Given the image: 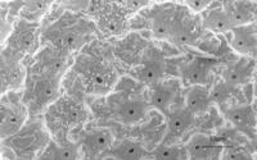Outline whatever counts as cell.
Returning <instances> with one entry per match:
<instances>
[{"mask_svg":"<svg viewBox=\"0 0 257 160\" xmlns=\"http://www.w3.org/2000/svg\"><path fill=\"white\" fill-rule=\"evenodd\" d=\"M166 138L164 142L171 144L184 136L196 123V116L190 113L185 106L170 110L166 114Z\"/></svg>","mask_w":257,"mask_h":160,"instance_id":"17","label":"cell"},{"mask_svg":"<svg viewBox=\"0 0 257 160\" xmlns=\"http://www.w3.org/2000/svg\"><path fill=\"white\" fill-rule=\"evenodd\" d=\"M86 14L94 20L103 38L122 36L130 27V14L118 2H90Z\"/></svg>","mask_w":257,"mask_h":160,"instance_id":"6","label":"cell"},{"mask_svg":"<svg viewBox=\"0 0 257 160\" xmlns=\"http://www.w3.org/2000/svg\"><path fill=\"white\" fill-rule=\"evenodd\" d=\"M121 6H123L125 9H127L128 12H138V10H141L143 9L144 6H151V2H138V0H128V2H118Z\"/></svg>","mask_w":257,"mask_h":160,"instance_id":"33","label":"cell"},{"mask_svg":"<svg viewBox=\"0 0 257 160\" xmlns=\"http://www.w3.org/2000/svg\"><path fill=\"white\" fill-rule=\"evenodd\" d=\"M202 26L199 20L193 17L184 6L179 4L176 10L175 24L169 41L178 46H196L201 40Z\"/></svg>","mask_w":257,"mask_h":160,"instance_id":"11","label":"cell"},{"mask_svg":"<svg viewBox=\"0 0 257 160\" xmlns=\"http://www.w3.org/2000/svg\"><path fill=\"white\" fill-rule=\"evenodd\" d=\"M77 141L81 146L82 154L88 159L103 158V155H107L114 144L111 130L105 127L90 128L88 131H82Z\"/></svg>","mask_w":257,"mask_h":160,"instance_id":"13","label":"cell"},{"mask_svg":"<svg viewBox=\"0 0 257 160\" xmlns=\"http://www.w3.org/2000/svg\"><path fill=\"white\" fill-rule=\"evenodd\" d=\"M41 24H34L22 18H17L12 32L3 46L20 52L26 58H31L41 48Z\"/></svg>","mask_w":257,"mask_h":160,"instance_id":"8","label":"cell"},{"mask_svg":"<svg viewBox=\"0 0 257 160\" xmlns=\"http://www.w3.org/2000/svg\"><path fill=\"white\" fill-rule=\"evenodd\" d=\"M50 132L45 120L40 116H30L17 134L3 141V148L12 152L15 159H38L39 155L50 141Z\"/></svg>","mask_w":257,"mask_h":160,"instance_id":"4","label":"cell"},{"mask_svg":"<svg viewBox=\"0 0 257 160\" xmlns=\"http://www.w3.org/2000/svg\"><path fill=\"white\" fill-rule=\"evenodd\" d=\"M231 27H240L256 22V3L251 2H222Z\"/></svg>","mask_w":257,"mask_h":160,"instance_id":"25","label":"cell"},{"mask_svg":"<svg viewBox=\"0 0 257 160\" xmlns=\"http://www.w3.org/2000/svg\"><path fill=\"white\" fill-rule=\"evenodd\" d=\"M237 88H231V86H229V84H226L220 80L217 84H213V88L210 90L212 102L217 104L221 108V106L228 104Z\"/></svg>","mask_w":257,"mask_h":160,"instance_id":"30","label":"cell"},{"mask_svg":"<svg viewBox=\"0 0 257 160\" xmlns=\"http://www.w3.org/2000/svg\"><path fill=\"white\" fill-rule=\"evenodd\" d=\"M184 146L188 159L193 160L219 159L224 148L221 140L206 134H194Z\"/></svg>","mask_w":257,"mask_h":160,"instance_id":"16","label":"cell"},{"mask_svg":"<svg viewBox=\"0 0 257 160\" xmlns=\"http://www.w3.org/2000/svg\"><path fill=\"white\" fill-rule=\"evenodd\" d=\"M44 113L49 132L57 131L58 134H67L73 128H81L91 118L88 105L68 95L59 96Z\"/></svg>","mask_w":257,"mask_h":160,"instance_id":"5","label":"cell"},{"mask_svg":"<svg viewBox=\"0 0 257 160\" xmlns=\"http://www.w3.org/2000/svg\"><path fill=\"white\" fill-rule=\"evenodd\" d=\"M81 146L79 141H58L50 138L44 152L39 155L40 160H76L81 159Z\"/></svg>","mask_w":257,"mask_h":160,"instance_id":"21","label":"cell"},{"mask_svg":"<svg viewBox=\"0 0 257 160\" xmlns=\"http://www.w3.org/2000/svg\"><path fill=\"white\" fill-rule=\"evenodd\" d=\"M230 48L242 56L254 59L256 56V22L230 30Z\"/></svg>","mask_w":257,"mask_h":160,"instance_id":"18","label":"cell"},{"mask_svg":"<svg viewBox=\"0 0 257 160\" xmlns=\"http://www.w3.org/2000/svg\"><path fill=\"white\" fill-rule=\"evenodd\" d=\"M165 73H166V62L164 54L148 45L144 50L139 64L133 68V76L137 81L147 84L149 88L162 81Z\"/></svg>","mask_w":257,"mask_h":160,"instance_id":"12","label":"cell"},{"mask_svg":"<svg viewBox=\"0 0 257 160\" xmlns=\"http://www.w3.org/2000/svg\"><path fill=\"white\" fill-rule=\"evenodd\" d=\"M148 159L155 160H180L188 159L184 145L162 142L148 152Z\"/></svg>","mask_w":257,"mask_h":160,"instance_id":"29","label":"cell"},{"mask_svg":"<svg viewBox=\"0 0 257 160\" xmlns=\"http://www.w3.org/2000/svg\"><path fill=\"white\" fill-rule=\"evenodd\" d=\"M176 96V86L166 82H158V84L149 86L148 91V104L151 109L161 112L166 116L170 112Z\"/></svg>","mask_w":257,"mask_h":160,"instance_id":"24","label":"cell"},{"mask_svg":"<svg viewBox=\"0 0 257 160\" xmlns=\"http://www.w3.org/2000/svg\"><path fill=\"white\" fill-rule=\"evenodd\" d=\"M54 2H25L24 6L21 8V12L18 18L26 20L34 24H41V20L48 16V13L52 10V6H54Z\"/></svg>","mask_w":257,"mask_h":160,"instance_id":"28","label":"cell"},{"mask_svg":"<svg viewBox=\"0 0 257 160\" xmlns=\"http://www.w3.org/2000/svg\"><path fill=\"white\" fill-rule=\"evenodd\" d=\"M26 56L2 48V94L24 90L27 77Z\"/></svg>","mask_w":257,"mask_h":160,"instance_id":"10","label":"cell"},{"mask_svg":"<svg viewBox=\"0 0 257 160\" xmlns=\"http://www.w3.org/2000/svg\"><path fill=\"white\" fill-rule=\"evenodd\" d=\"M63 13L41 26V45L49 44L75 54L98 36L94 20L85 13H75L62 8Z\"/></svg>","mask_w":257,"mask_h":160,"instance_id":"1","label":"cell"},{"mask_svg":"<svg viewBox=\"0 0 257 160\" xmlns=\"http://www.w3.org/2000/svg\"><path fill=\"white\" fill-rule=\"evenodd\" d=\"M212 104L210 88L207 86L194 84V86L188 88L184 98V106L190 113H193L194 116L207 113Z\"/></svg>","mask_w":257,"mask_h":160,"instance_id":"26","label":"cell"},{"mask_svg":"<svg viewBox=\"0 0 257 160\" xmlns=\"http://www.w3.org/2000/svg\"><path fill=\"white\" fill-rule=\"evenodd\" d=\"M254 70V59L240 58L228 63L221 72V81L231 88H239L249 82Z\"/></svg>","mask_w":257,"mask_h":160,"instance_id":"19","label":"cell"},{"mask_svg":"<svg viewBox=\"0 0 257 160\" xmlns=\"http://www.w3.org/2000/svg\"><path fill=\"white\" fill-rule=\"evenodd\" d=\"M221 159H252V155L245 152V148H243L242 146L238 145H231L226 146V148H222L221 152Z\"/></svg>","mask_w":257,"mask_h":160,"instance_id":"31","label":"cell"},{"mask_svg":"<svg viewBox=\"0 0 257 160\" xmlns=\"http://www.w3.org/2000/svg\"><path fill=\"white\" fill-rule=\"evenodd\" d=\"M27 77L24 88V102L27 105L30 116L44 113L50 104L62 95L61 74L39 70L27 64Z\"/></svg>","mask_w":257,"mask_h":160,"instance_id":"3","label":"cell"},{"mask_svg":"<svg viewBox=\"0 0 257 160\" xmlns=\"http://www.w3.org/2000/svg\"><path fill=\"white\" fill-rule=\"evenodd\" d=\"M111 113L116 120L122 124L133 126L143 122L151 109L148 100L137 94H120L109 98Z\"/></svg>","mask_w":257,"mask_h":160,"instance_id":"9","label":"cell"},{"mask_svg":"<svg viewBox=\"0 0 257 160\" xmlns=\"http://www.w3.org/2000/svg\"><path fill=\"white\" fill-rule=\"evenodd\" d=\"M147 46L148 42L141 35H130L120 42H117V46L113 52L117 59H121V62L128 66H134L141 62Z\"/></svg>","mask_w":257,"mask_h":160,"instance_id":"23","label":"cell"},{"mask_svg":"<svg viewBox=\"0 0 257 160\" xmlns=\"http://www.w3.org/2000/svg\"><path fill=\"white\" fill-rule=\"evenodd\" d=\"M212 3L213 2H210V0H188V2H183L180 4L184 6L189 12L201 14L202 12H205L208 6H211Z\"/></svg>","mask_w":257,"mask_h":160,"instance_id":"32","label":"cell"},{"mask_svg":"<svg viewBox=\"0 0 257 160\" xmlns=\"http://www.w3.org/2000/svg\"><path fill=\"white\" fill-rule=\"evenodd\" d=\"M73 64L77 74L84 80L86 92L91 95H107L113 90L120 78V70L112 58L82 52L73 60Z\"/></svg>","mask_w":257,"mask_h":160,"instance_id":"2","label":"cell"},{"mask_svg":"<svg viewBox=\"0 0 257 160\" xmlns=\"http://www.w3.org/2000/svg\"><path fill=\"white\" fill-rule=\"evenodd\" d=\"M219 64L215 58L206 56H194L190 60L185 62L180 67V78L183 84L189 86L201 84L208 86L212 80V70Z\"/></svg>","mask_w":257,"mask_h":160,"instance_id":"14","label":"cell"},{"mask_svg":"<svg viewBox=\"0 0 257 160\" xmlns=\"http://www.w3.org/2000/svg\"><path fill=\"white\" fill-rule=\"evenodd\" d=\"M201 26L203 30H208L215 34L226 35L230 32L231 27L228 14L221 6V3H212L205 12L201 13Z\"/></svg>","mask_w":257,"mask_h":160,"instance_id":"22","label":"cell"},{"mask_svg":"<svg viewBox=\"0 0 257 160\" xmlns=\"http://www.w3.org/2000/svg\"><path fill=\"white\" fill-rule=\"evenodd\" d=\"M148 152L143 144L139 141L123 140L118 144H113L105 158L120 160H142L148 159Z\"/></svg>","mask_w":257,"mask_h":160,"instance_id":"27","label":"cell"},{"mask_svg":"<svg viewBox=\"0 0 257 160\" xmlns=\"http://www.w3.org/2000/svg\"><path fill=\"white\" fill-rule=\"evenodd\" d=\"M225 120L234 126V127L242 131L243 134H253L256 127V113L252 105L242 104L235 106H229L224 110Z\"/></svg>","mask_w":257,"mask_h":160,"instance_id":"20","label":"cell"},{"mask_svg":"<svg viewBox=\"0 0 257 160\" xmlns=\"http://www.w3.org/2000/svg\"><path fill=\"white\" fill-rule=\"evenodd\" d=\"M0 136L2 140L17 134L29 120L30 112L24 102V90L2 94L0 104Z\"/></svg>","mask_w":257,"mask_h":160,"instance_id":"7","label":"cell"},{"mask_svg":"<svg viewBox=\"0 0 257 160\" xmlns=\"http://www.w3.org/2000/svg\"><path fill=\"white\" fill-rule=\"evenodd\" d=\"M176 3H162L157 8H152L148 16V27L156 40L169 41L171 32H173L174 24H175Z\"/></svg>","mask_w":257,"mask_h":160,"instance_id":"15","label":"cell"}]
</instances>
